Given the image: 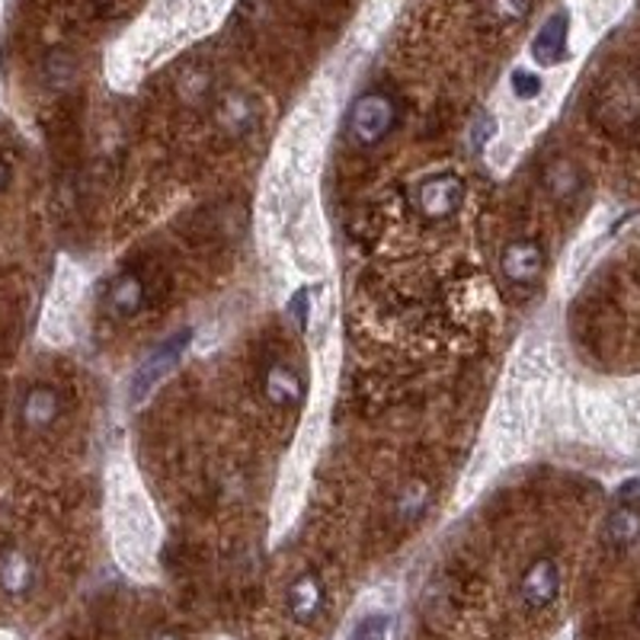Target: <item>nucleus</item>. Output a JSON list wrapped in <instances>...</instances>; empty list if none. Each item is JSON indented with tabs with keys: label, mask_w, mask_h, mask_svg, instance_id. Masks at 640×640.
Wrapping results in <instances>:
<instances>
[{
	"label": "nucleus",
	"mask_w": 640,
	"mask_h": 640,
	"mask_svg": "<svg viewBox=\"0 0 640 640\" xmlns=\"http://www.w3.org/2000/svg\"><path fill=\"white\" fill-rule=\"evenodd\" d=\"M263 391H266V397H269L276 407H295L301 400V379L295 375V369H289L286 362H272V365L266 369Z\"/></svg>",
	"instance_id": "9d476101"
},
{
	"label": "nucleus",
	"mask_w": 640,
	"mask_h": 640,
	"mask_svg": "<svg viewBox=\"0 0 640 640\" xmlns=\"http://www.w3.org/2000/svg\"><path fill=\"white\" fill-rule=\"evenodd\" d=\"M493 128H497V123H493L490 116H480V119L474 123V128H470V148L480 151V148L487 144V138L493 135Z\"/></svg>",
	"instance_id": "6ab92c4d"
},
{
	"label": "nucleus",
	"mask_w": 640,
	"mask_h": 640,
	"mask_svg": "<svg viewBox=\"0 0 640 640\" xmlns=\"http://www.w3.org/2000/svg\"><path fill=\"white\" fill-rule=\"evenodd\" d=\"M608 538H612L618 548L635 545V542L640 538V512L631 510V507H625L621 512H615V515H612V522H608Z\"/></svg>",
	"instance_id": "4468645a"
},
{
	"label": "nucleus",
	"mask_w": 640,
	"mask_h": 640,
	"mask_svg": "<svg viewBox=\"0 0 640 640\" xmlns=\"http://www.w3.org/2000/svg\"><path fill=\"white\" fill-rule=\"evenodd\" d=\"M391 126H394V106H391V100L382 96V93H369V96H362V100L352 106L349 135H352L356 144H362V148L379 144Z\"/></svg>",
	"instance_id": "f03ea898"
},
{
	"label": "nucleus",
	"mask_w": 640,
	"mask_h": 640,
	"mask_svg": "<svg viewBox=\"0 0 640 640\" xmlns=\"http://www.w3.org/2000/svg\"><path fill=\"white\" fill-rule=\"evenodd\" d=\"M512 90H515L519 100H535L542 93V78H535L528 71H515L512 74Z\"/></svg>",
	"instance_id": "f3484780"
},
{
	"label": "nucleus",
	"mask_w": 640,
	"mask_h": 640,
	"mask_svg": "<svg viewBox=\"0 0 640 640\" xmlns=\"http://www.w3.org/2000/svg\"><path fill=\"white\" fill-rule=\"evenodd\" d=\"M387 618L384 615H365L352 631H349V638L346 640H387Z\"/></svg>",
	"instance_id": "dca6fc26"
},
{
	"label": "nucleus",
	"mask_w": 640,
	"mask_h": 640,
	"mask_svg": "<svg viewBox=\"0 0 640 640\" xmlns=\"http://www.w3.org/2000/svg\"><path fill=\"white\" fill-rule=\"evenodd\" d=\"M141 640H183L176 631H167V628H158V631H151V635H144Z\"/></svg>",
	"instance_id": "aec40b11"
},
{
	"label": "nucleus",
	"mask_w": 640,
	"mask_h": 640,
	"mask_svg": "<svg viewBox=\"0 0 640 640\" xmlns=\"http://www.w3.org/2000/svg\"><path fill=\"white\" fill-rule=\"evenodd\" d=\"M289 314L295 317L299 327H307V314H311V295H307V289H301V292H295L289 299Z\"/></svg>",
	"instance_id": "a211bd4d"
},
{
	"label": "nucleus",
	"mask_w": 640,
	"mask_h": 640,
	"mask_svg": "<svg viewBox=\"0 0 640 640\" xmlns=\"http://www.w3.org/2000/svg\"><path fill=\"white\" fill-rule=\"evenodd\" d=\"M189 340H193V334H189V330H179V334H173L167 342H161V346L138 365V372H135V379H131V404H141L158 384L171 375L173 369H176V362L183 359Z\"/></svg>",
	"instance_id": "f257e3e1"
},
{
	"label": "nucleus",
	"mask_w": 640,
	"mask_h": 640,
	"mask_svg": "<svg viewBox=\"0 0 640 640\" xmlns=\"http://www.w3.org/2000/svg\"><path fill=\"white\" fill-rule=\"evenodd\" d=\"M465 186L458 176H429L417 189V206L427 218H449L462 209Z\"/></svg>",
	"instance_id": "39448f33"
},
{
	"label": "nucleus",
	"mask_w": 640,
	"mask_h": 640,
	"mask_svg": "<svg viewBox=\"0 0 640 640\" xmlns=\"http://www.w3.org/2000/svg\"><path fill=\"white\" fill-rule=\"evenodd\" d=\"M427 487L423 484H410L404 493H400V500H397V515L404 519V522H410V519H417L420 512L427 510Z\"/></svg>",
	"instance_id": "2eb2a0df"
},
{
	"label": "nucleus",
	"mask_w": 640,
	"mask_h": 640,
	"mask_svg": "<svg viewBox=\"0 0 640 640\" xmlns=\"http://www.w3.org/2000/svg\"><path fill=\"white\" fill-rule=\"evenodd\" d=\"M33 580H36L33 560L23 555L20 548H10L7 555L0 557V586H3L7 596H26L33 590Z\"/></svg>",
	"instance_id": "1a4fd4ad"
},
{
	"label": "nucleus",
	"mask_w": 640,
	"mask_h": 640,
	"mask_svg": "<svg viewBox=\"0 0 640 640\" xmlns=\"http://www.w3.org/2000/svg\"><path fill=\"white\" fill-rule=\"evenodd\" d=\"M58 410H61L58 391L48 387V384H39V387H33V391L26 394V400H23V423H26V429L51 427L55 417H58Z\"/></svg>",
	"instance_id": "9b49d317"
},
{
	"label": "nucleus",
	"mask_w": 640,
	"mask_h": 640,
	"mask_svg": "<svg viewBox=\"0 0 640 640\" xmlns=\"http://www.w3.org/2000/svg\"><path fill=\"white\" fill-rule=\"evenodd\" d=\"M7 179H10V167L0 161V193H3V186H7Z\"/></svg>",
	"instance_id": "412c9836"
},
{
	"label": "nucleus",
	"mask_w": 640,
	"mask_h": 640,
	"mask_svg": "<svg viewBox=\"0 0 640 640\" xmlns=\"http://www.w3.org/2000/svg\"><path fill=\"white\" fill-rule=\"evenodd\" d=\"M141 301H144V282H141V276H135V272L123 276V279L113 286V292H109V304H113V311H116L119 317L135 314V311L141 307Z\"/></svg>",
	"instance_id": "ddd939ff"
},
{
	"label": "nucleus",
	"mask_w": 640,
	"mask_h": 640,
	"mask_svg": "<svg viewBox=\"0 0 640 640\" xmlns=\"http://www.w3.org/2000/svg\"><path fill=\"white\" fill-rule=\"evenodd\" d=\"M324 605H327V593H324L321 577L304 573L289 586V615L299 625H314L324 615Z\"/></svg>",
	"instance_id": "6e6552de"
},
{
	"label": "nucleus",
	"mask_w": 640,
	"mask_h": 640,
	"mask_svg": "<svg viewBox=\"0 0 640 640\" xmlns=\"http://www.w3.org/2000/svg\"><path fill=\"white\" fill-rule=\"evenodd\" d=\"M638 116H640V78H635V74L615 78L612 84L602 90V100H598V119H602V126L625 128V126H631Z\"/></svg>",
	"instance_id": "7ed1b4c3"
},
{
	"label": "nucleus",
	"mask_w": 640,
	"mask_h": 640,
	"mask_svg": "<svg viewBox=\"0 0 640 640\" xmlns=\"http://www.w3.org/2000/svg\"><path fill=\"white\" fill-rule=\"evenodd\" d=\"M560 593V570L551 557H538L519 580V598L525 608L538 612V608H548Z\"/></svg>",
	"instance_id": "20e7f679"
},
{
	"label": "nucleus",
	"mask_w": 640,
	"mask_h": 640,
	"mask_svg": "<svg viewBox=\"0 0 640 640\" xmlns=\"http://www.w3.org/2000/svg\"><path fill=\"white\" fill-rule=\"evenodd\" d=\"M545 186H548V193H551V199L555 202H573L577 196H580V189H583V173L580 167L573 164V161H555L548 171H545Z\"/></svg>",
	"instance_id": "f8f14e48"
},
{
	"label": "nucleus",
	"mask_w": 640,
	"mask_h": 640,
	"mask_svg": "<svg viewBox=\"0 0 640 640\" xmlns=\"http://www.w3.org/2000/svg\"><path fill=\"white\" fill-rule=\"evenodd\" d=\"M503 272L510 276V282L535 289L542 272H545V251L538 241H515L503 254Z\"/></svg>",
	"instance_id": "423d86ee"
},
{
	"label": "nucleus",
	"mask_w": 640,
	"mask_h": 640,
	"mask_svg": "<svg viewBox=\"0 0 640 640\" xmlns=\"http://www.w3.org/2000/svg\"><path fill=\"white\" fill-rule=\"evenodd\" d=\"M567 39H570V13L557 10L545 20V26L538 30V36L532 39V58L545 68L560 65L567 58Z\"/></svg>",
	"instance_id": "0eeeda50"
}]
</instances>
